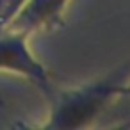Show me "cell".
I'll list each match as a JSON object with an SVG mask.
<instances>
[{"label": "cell", "mask_w": 130, "mask_h": 130, "mask_svg": "<svg viewBox=\"0 0 130 130\" xmlns=\"http://www.w3.org/2000/svg\"><path fill=\"white\" fill-rule=\"evenodd\" d=\"M130 84V59L114 68L107 75H102L91 82L54 91L50 100V116L45 128L54 130H75L93 125L96 118L103 114L107 105L123 96L125 87Z\"/></svg>", "instance_id": "cell-1"}, {"label": "cell", "mask_w": 130, "mask_h": 130, "mask_svg": "<svg viewBox=\"0 0 130 130\" xmlns=\"http://www.w3.org/2000/svg\"><path fill=\"white\" fill-rule=\"evenodd\" d=\"M126 94H130V84L125 87V93H123V96H126Z\"/></svg>", "instance_id": "cell-5"}, {"label": "cell", "mask_w": 130, "mask_h": 130, "mask_svg": "<svg viewBox=\"0 0 130 130\" xmlns=\"http://www.w3.org/2000/svg\"><path fill=\"white\" fill-rule=\"evenodd\" d=\"M29 36L23 30L7 29L0 32V71L13 73L36 84L46 98L55 91L48 68L39 61L29 45Z\"/></svg>", "instance_id": "cell-2"}, {"label": "cell", "mask_w": 130, "mask_h": 130, "mask_svg": "<svg viewBox=\"0 0 130 130\" xmlns=\"http://www.w3.org/2000/svg\"><path fill=\"white\" fill-rule=\"evenodd\" d=\"M70 0H29L9 29L32 34L36 30L52 29L61 20ZM7 30V29H6Z\"/></svg>", "instance_id": "cell-3"}, {"label": "cell", "mask_w": 130, "mask_h": 130, "mask_svg": "<svg viewBox=\"0 0 130 130\" xmlns=\"http://www.w3.org/2000/svg\"><path fill=\"white\" fill-rule=\"evenodd\" d=\"M29 0H0V32L11 27Z\"/></svg>", "instance_id": "cell-4"}]
</instances>
